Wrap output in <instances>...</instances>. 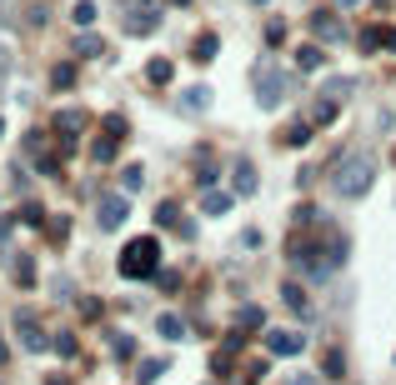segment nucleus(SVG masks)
I'll use <instances>...</instances> for the list:
<instances>
[{"mask_svg": "<svg viewBox=\"0 0 396 385\" xmlns=\"http://www.w3.org/2000/svg\"><path fill=\"white\" fill-rule=\"evenodd\" d=\"M371 180H377V156H371V151H351V156H341L336 176H331V185H336V196H341V200L366 196Z\"/></svg>", "mask_w": 396, "mask_h": 385, "instance_id": "1", "label": "nucleus"}, {"mask_svg": "<svg viewBox=\"0 0 396 385\" xmlns=\"http://www.w3.org/2000/svg\"><path fill=\"white\" fill-rule=\"evenodd\" d=\"M161 270V241L156 235H136V241L120 250V275L126 281H145V275Z\"/></svg>", "mask_w": 396, "mask_h": 385, "instance_id": "2", "label": "nucleus"}, {"mask_svg": "<svg viewBox=\"0 0 396 385\" xmlns=\"http://www.w3.org/2000/svg\"><path fill=\"white\" fill-rule=\"evenodd\" d=\"M291 95V75L276 66H261L256 71V105L261 111H281V100Z\"/></svg>", "mask_w": 396, "mask_h": 385, "instance_id": "3", "label": "nucleus"}, {"mask_svg": "<svg viewBox=\"0 0 396 385\" xmlns=\"http://www.w3.org/2000/svg\"><path fill=\"white\" fill-rule=\"evenodd\" d=\"M15 335H20V346H26V350H35V355L51 346V335L40 330V320H35L30 310H15Z\"/></svg>", "mask_w": 396, "mask_h": 385, "instance_id": "4", "label": "nucleus"}, {"mask_svg": "<svg viewBox=\"0 0 396 385\" xmlns=\"http://www.w3.org/2000/svg\"><path fill=\"white\" fill-rule=\"evenodd\" d=\"M126 216H131V200L126 196H106V200H100V230H120Z\"/></svg>", "mask_w": 396, "mask_h": 385, "instance_id": "5", "label": "nucleus"}, {"mask_svg": "<svg viewBox=\"0 0 396 385\" xmlns=\"http://www.w3.org/2000/svg\"><path fill=\"white\" fill-rule=\"evenodd\" d=\"M311 30H316V40H331V46L346 40V26L336 20V10H316V15H311Z\"/></svg>", "mask_w": 396, "mask_h": 385, "instance_id": "6", "label": "nucleus"}, {"mask_svg": "<svg viewBox=\"0 0 396 385\" xmlns=\"http://www.w3.org/2000/svg\"><path fill=\"white\" fill-rule=\"evenodd\" d=\"M301 346H306L301 330H266V350L271 355H296Z\"/></svg>", "mask_w": 396, "mask_h": 385, "instance_id": "7", "label": "nucleus"}, {"mask_svg": "<svg viewBox=\"0 0 396 385\" xmlns=\"http://www.w3.org/2000/svg\"><path fill=\"white\" fill-rule=\"evenodd\" d=\"M236 350H241V330L221 340V350L211 355V370H216V375H226V370H231V366H236Z\"/></svg>", "mask_w": 396, "mask_h": 385, "instance_id": "8", "label": "nucleus"}, {"mask_svg": "<svg viewBox=\"0 0 396 385\" xmlns=\"http://www.w3.org/2000/svg\"><path fill=\"white\" fill-rule=\"evenodd\" d=\"M181 111H186V115L211 111V85H191V91H181Z\"/></svg>", "mask_w": 396, "mask_h": 385, "instance_id": "9", "label": "nucleus"}, {"mask_svg": "<svg viewBox=\"0 0 396 385\" xmlns=\"http://www.w3.org/2000/svg\"><path fill=\"white\" fill-rule=\"evenodd\" d=\"M281 301H286L291 310H296L301 320H311V315H316V310H311V301H306V290H301L296 281H281Z\"/></svg>", "mask_w": 396, "mask_h": 385, "instance_id": "10", "label": "nucleus"}, {"mask_svg": "<svg viewBox=\"0 0 396 385\" xmlns=\"http://www.w3.org/2000/svg\"><path fill=\"white\" fill-rule=\"evenodd\" d=\"M231 185H236V196H256V165H251V160H236Z\"/></svg>", "mask_w": 396, "mask_h": 385, "instance_id": "11", "label": "nucleus"}, {"mask_svg": "<svg viewBox=\"0 0 396 385\" xmlns=\"http://www.w3.org/2000/svg\"><path fill=\"white\" fill-rule=\"evenodd\" d=\"M156 26H161V10H131L126 15V30L131 35H151Z\"/></svg>", "mask_w": 396, "mask_h": 385, "instance_id": "12", "label": "nucleus"}, {"mask_svg": "<svg viewBox=\"0 0 396 385\" xmlns=\"http://www.w3.org/2000/svg\"><path fill=\"white\" fill-rule=\"evenodd\" d=\"M80 125H86V111H60V115H55V131L66 135V140L80 131Z\"/></svg>", "mask_w": 396, "mask_h": 385, "instance_id": "13", "label": "nucleus"}, {"mask_svg": "<svg viewBox=\"0 0 396 385\" xmlns=\"http://www.w3.org/2000/svg\"><path fill=\"white\" fill-rule=\"evenodd\" d=\"M201 210L206 216H226V210H231V196H226V190H211V196L201 200Z\"/></svg>", "mask_w": 396, "mask_h": 385, "instance_id": "14", "label": "nucleus"}, {"mask_svg": "<svg viewBox=\"0 0 396 385\" xmlns=\"http://www.w3.org/2000/svg\"><path fill=\"white\" fill-rule=\"evenodd\" d=\"M331 120H336V100L321 95V100H316V111H311V125H331Z\"/></svg>", "mask_w": 396, "mask_h": 385, "instance_id": "15", "label": "nucleus"}, {"mask_svg": "<svg viewBox=\"0 0 396 385\" xmlns=\"http://www.w3.org/2000/svg\"><path fill=\"white\" fill-rule=\"evenodd\" d=\"M261 320H266V315H261V306H241V310H236V330H256Z\"/></svg>", "mask_w": 396, "mask_h": 385, "instance_id": "16", "label": "nucleus"}, {"mask_svg": "<svg viewBox=\"0 0 396 385\" xmlns=\"http://www.w3.org/2000/svg\"><path fill=\"white\" fill-rule=\"evenodd\" d=\"M75 55H100V35L96 30H80L75 35Z\"/></svg>", "mask_w": 396, "mask_h": 385, "instance_id": "17", "label": "nucleus"}, {"mask_svg": "<svg viewBox=\"0 0 396 385\" xmlns=\"http://www.w3.org/2000/svg\"><path fill=\"white\" fill-rule=\"evenodd\" d=\"M91 156H96L100 165H111V160H116V135L106 131V135H100V140H96V151H91Z\"/></svg>", "mask_w": 396, "mask_h": 385, "instance_id": "18", "label": "nucleus"}, {"mask_svg": "<svg viewBox=\"0 0 396 385\" xmlns=\"http://www.w3.org/2000/svg\"><path fill=\"white\" fill-rule=\"evenodd\" d=\"M145 80H151V85H165V80H171V60H151V66H145Z\"/></svg>", "mask_w": 396, "mask_h": 385, "instance_id": "19", "label": "nucleus"}, {"mask_svg": "<svg viewBox=\"0 0 396 385\" xmlns=\"http://www.w3.org/2000/svg\"><path fill=\"white\" fill-rule=\"evenodd\" d=\"M216 50H221V46H216V35H201L196 46H191V55H196V60H216Z\"/></svg>", "mask_w": 396, "mask_h": 385, "instance_id": "20", "label": "nucleus"}, {"mask_svg": "<svg viewBox=\"0 0 396 385\" xmlns=\"http://www.w3.org/2000/svg\"><path fill=\"white\" fill-rule=\"evenodd\" d=\"M51 85H55V91H71V85H75V66H71V60H66V66H55Z\"/></svg>", "mask_w": 396, "mask_h": 385, "instance_id": "21", "label": "nucleus"}, {"mask_svg": "<svg viewBox=\"0 0 396 385\" xmlns=\"http://www.w3.org/2000/svg\"><path fill=\"white\" fill-rule=\"evenodd\" d=\"M15 285H26V290L35 285V265L26 261V255H20V261H15Z\"/></svg>", "mask_w": 396, "mask_h": 385, "instance_id": "22", "label": "nucleus"}, {"mask_svg": "<svg viewBox=\"0 0 396 385\" xmlns=\"http://www.w3.org/2000/svg\"><path fill=\"white\" fill-rule=\"evenodd\" d=\"M176 220H181V205H176V200L156 205V225H176Z\"/></svg>", "mask_w": 396, "mask_h": 385, "instance_id": "23", "label": "nucleus"}, {"mask_svg": "<svg viewBox=\"0 0 396 385\" xmlns=\"http://www.w3.org/2000/svg\"><path fill=\"white\" fill-rule=\"evenodd\" d=\"M51 346H55V355H66V360H71V355H80V350H75V335H71V330H60V335L51 340Z\"/></svg>", "mask_w": 396, "mask_h": 385, "instance_id": "24", "label": "nucleus"}, {"mask_svg": "<svg viewBox=\"0 0 396 385\" xmlns=\"http://www.w3.org/2000/svg\"><path fill=\"white\" fill-rule=\"evenodd\" d=\"M111 355H116V360H131V355H136V340H131V335H116V340H111Z\"/></svg>", "mask_w": 396, "mask_h": 385, "instance_id": "25", "label": "nucleus"}, {"mask_svg": "<svg viewBox=\"0 0 396 385\" xmlns=\"http://www.w3.org/2000/svg\"><path fill=\"white\" fill-rule=\"evenodd\" d=\"M165 366H171L165 355H161V360H145V366H141V385H151V380H156V375H161Z\"/></svg>", "mask_w": 396, "mask_h": 385, "instance_id": "26", "label": "nucleus"}, {"mask_svg": "<svg viewBox=\"0 0 396 385\" xmlns=\"http://www.w3.org/2000/svg\"><path fill=\"white\" fill-rule=\"evenodd\" d=\"M161 335H165V340H181V335H186V326H181L176 315H161Z\"/></svg>", "mask_w": 396, "mask_h": 385, "instance_id": "27", "label": "nucleus"}, {"mask_svg": "<svg viewBox=\"0 0 396 385\" xmlns=\"http://www.w3.org/2000/svg\"><path fill=\"white\" fill-rule=\"evenodd\" d=\"M296 66H301V71H316V66H321V50H316V46H306V50L296 55Z\"/></svg>", "mask_w": 396, "mask_h": 385, "instance_id": "28", "label": "nucleus"}, {"mask_svg": "<svg viewBox=\"0 0 396 385\" xmlns=\"http://www.w3.org/2000/svg\"><path fill=\"white\" fill-rule=\"evenodd\" d=\"M71 15H75V26H91V20H96V6H91V0H80Z\"/></svg>", "mask_w": 396, "mask_h": 385, "instance_id": "29", "label": "nucleus"}, {"mask_svg": "<svg viewBox=\"0 0 396 385\" xmlns=\"http://www.w3.org/2000/svg\"><path fill=\"white\" fill-rule=\"evenodd\" d=\"M326 95L331 100H346L351 95V80H326Z\"/></svg>", "mask_w": 396, "mask_h": 385, "instance_id": "30", "label": "nucleus"}, {"mask_svg": "<svg viewBox=\"0 0 396 385\" xmlns=\"http://www.w3.org/2000/svg\"><path fill=\"white\" fill-rule=\"evenodd\" d=\"M80 320H100V301H96V295H86V301H80Z\"/></svg>", "mask_w": 396, "mask_h": 385, "instance_id": "31", "label": "nucleus"}, {"mask_svg": "<svg viewBox=\"0 0 396 385\" xmlns=\"http://www.w3.org/2000/svg\"><path fill=\"white\" fill-rule=\"evenodd\" d=\"M286 140H291V145H306V140H311V125H291Z\"/></svg>", "mask_w": 396, "mask_h": 385, "instance_id": "32", "label": "nucleus"}, {"mask_svg": "<svg viewBox=\"0 0 396 385\" xmlns=\"http://www.w3.org/2000/svg\"><path fill=\"white\" fill-rule=\"evenodd\" d=\"M141 180H145V170L141 165H126V190H141Z\"/></svg>", "mask_w": 396, "mask_h": 385, "instance_id": "33", "label": "nucleus"}, {"mask_svg": "<svg viewBox=\"0 0 396 385\" xmlns=\"http://www.w3.org/2000/svg\"><path fill=\"white\" fill-rule=\"evenodd\" d=\"M266 40H271V46H281V40H286V26H281V20H271V26H266Z\"/></svg>", "mask_w": 396, "mask_h": 385, "instance_id": "34", "label": "nucleus"}, {"mask_svg": "<svg viewBox=\"0 0 396 385\" xmlns=\"http://www.w3.org/2000/svg\"><path fill=\"white\" fill-rule=\"evenodd\" d=\"M341 370H346V360H341V350H331V355H326V375H341Z\"/></svg>", "mask_w": 396, "mask_h": 385, "instance_id": "35", "label": "nucleus"}, {"mask_svg": "<svg viewBox=\"0 0 396 385\" xmlns=\"http://www.w3.org/2000/svg\"><path fill=\"white\" fill-rule=\"evenodd\" d=\"M196 176H201V185H211V180H216V165H211V160H201V165H196Z\"/></svg>", "mask_w": 396, "mask_h": 385, "instance_id": "36", "label": "nucleus"}, {"mask_svg": "<svg viewBox=\"0 0 396 385\" xmlns=\"http://www.w3.org/2000/svg\"><path fill=\"white\" fill-rule=\"evenodd\" d=\"M106 131L111 135H126V115H106Z\"/></svg>", "mask_w": 396, "mask_h": 385, "instance_id": "37", "label": "nucleus"}, {"mask_svg": "<svg viewBox=\"0 0 396 385\" xmlns=\"http://www.w3.org/2000/svg\"><path fill=\"white\" fill-rule=\"evenodd\" d=\"M20 220H26V225H40L46 216H40V205H26V210H20Z\"/></svg>", "mask_w": 396, "mask_h": 385, "instance_id": "38", "label": "nucleus"}, {"mask_svg": "<svg viewBox=\"0 0 396 385\" xmlns=\"http://www.w3.org/2000/svg\"><path fill=\"white\" fill-rule=\"evenodd\" d=\"M291 385H321L316 375H296V380H291Z\"/></svg>", "mask_w": 396, "mask_h": 385, "instance_id": "39", "label": "nucleus"}, {"mask_svg": "<svg viewBox=\"0 0 396 385\" xmlns=\"http://www.w3.org/2000/svg\"><path fill=\"white\" fill-rule=\"evenodd\" d=\"M6 71H10V55H6V50H0V75H6Z\"/></svg>", "mask_w": 396, "mask_h": 385, "instance_id": "40", "label": "nucleus"}, {"mask_svg": "<svg viewBox=\"0 0 396 385\" xmlns=\"http://www.w3.org/2000/svg\"><path fill=\"white\" fill-rule=\"evenodd\" d=\"M386 46H391V50H396V30H386Z\"/></svg>", "mask_w": 396, "mask_h": 385, "instance_id": "41", "label": "nucleus"}, {"mask_svg": "<svg viewBox=\"0 0 396 385\" xmlns=\"http://www.w3.org/2000/svg\"><path fill=\"white\" fill-rule=\"evenodd\" d=\"M6 355H10V350H6V340H0V366H6Z\"/></svg>", "mask_w": 396, "mask_h": 385, "instance_id": "42", "label": "nucleus"}, {"mask_svg": "<svg viewBox=\"0 0 396 385\" xmlns=\"http://www.w3.org/2000/svg\"><path fill=\"white\" fill-rule=\"evenodd\" d=\"M336 6H361V0H336Z\"/></svg>", "mask_w": 396, "mask_h": 385, "instance_id": "43", "label": "nucleus"}, {"mask_svg": "<svg viewBox=\"0 0 396 385\" xmlns=\"http://www.w3.org/2000/svg\"><path fill=\"white\" fill-rule=\"evenodd\" d=\"M251 6H266V0H251Z\"/></svg>", "mask_w": 396, "mask_h": 385, "instance_id": "44", "label": "nucleus"}, {"mask_svg": "<svg viewBox=\"0 0 396 385\" xmlns=\"http://www.w3.org/2000/svg\"><path fill=\"white\" fill-rule=\"evenodd\" d=\"M0 131H6V120H0Z\"/></svg>", "mask_w": 396, "mask_h": 385, "instance_id": "45", "label": "nucleus"}]
</instances>
